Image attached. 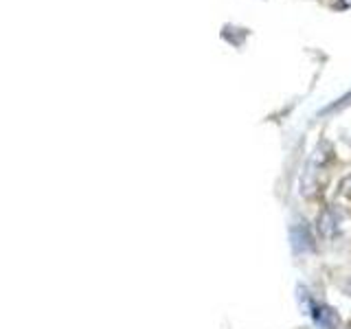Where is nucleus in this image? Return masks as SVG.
Listing matches in <instances>:
<instances>
[{"label": "nucleus", "mask_w": 351, "mask_h": 329, "mask_svg": "<svg viewBox=\"0 0 351 329\" xmlns=\"http://www.w3.org/2000/svg\"><path fill=\"white\" fill-rule=\"evenodd\" d=\"M332 162H334V147L329 145L327 141H321L318 147L312 151V158L305 167V175H303V193L305 195L321 193L325 182L318 178V175H323L327 180V169L332 167Z\"/></svg>", "instance_id": "obj_1"}, {"label": "nucleus", "mask_w": 351, "mask_h": 329, "mask_svg": "<svg viewBox=\"0 0 351 329\" xmlns=\"http://www.w3.org/2000/svg\"><path fill=\"white\" fill-rule=\"evenodd\" d=\"M310 316L316 327L321 329H338L340 327V316L334 307H329L325 303H312L310 307Z\"/></svg>", "instance_id": "obj_2"}, {"label": "nucleus", "mask_w": 351, "mask_h": 329, "mask_svg": "<svg viewBox=\"0 0 351 329\" xmlns=\"http://www.w3.org/2000/svg\"><path fill=\"white\" fill-rule=\"evenodd\" d=\"M316 228L321 230V235L332 239V237H338L340 235V213L336 208H323L321 215L316 219Z\"/></svg>", "instance_id": "obj_3"}, {"label": "nucleus", "mask_w": 351, "mask_h": 329, "mask_svg": "<svg viewBox=\"0 0 351 329\" xmlns=\"http://www.w3.org/2000/svg\"><path fill=\"white\" fill-rule=\"evenodd\" d=\"M349 103H351V90H349V93H345L343 97H340L336 103L327 106V108L323 110V112H334V110H340V108H345V106H349Z\"/></svg>", "instance_id": "obj_4"}, {"label": "nucleus", "mask_w": 351, "mask_h": 329, "mask_svg": "<svg viewBox=\"0 0 351 329\" xmlns=\"http://www.w3.org/2000/svg\"><path fill=\"white\" fill-rule=\"evenodd\" d=\"M347 182H351V180H347ZM347 193H349V195H351V189H347Z\"/></svg>", "instance_id": "obj_5"}]
</instances>
